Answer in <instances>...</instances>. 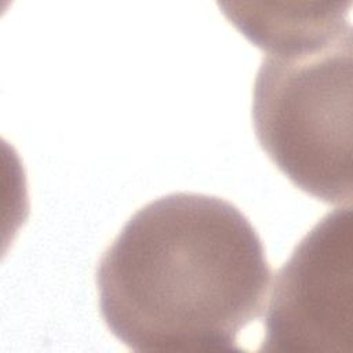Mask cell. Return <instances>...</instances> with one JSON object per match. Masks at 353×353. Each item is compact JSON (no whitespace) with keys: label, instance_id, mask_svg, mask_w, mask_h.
<instances>
[{"label":"cell","instance_id":"cell-1","mask_svg":"<svg viewBox=\"0 0 353 353\" xmlns=\"http://www.w3.org/2000/svg\"><path fill=\"white\" fill-rule=\"evenodd\" d=\"M270 266L255 228L222 197L179 192L139 208L95 270L101 316L135 352L239 350Z\"/></svg>","mask_w":353,"mask_h":353},{"label":"cell","instance_id":"cell-2","mask_svg":"<svg viewBox=\"0 0 353 353\" xmlns=\"http://www.w3.org/2000/svg\"><path fill=\"white\" fill-rule=\"evenodd\" d=\"M352 28L301 50L266 54L252 90L262 149L301 190L352 203Z\"/></svg>","mask_w":353,"mask_h":353},{"label":"cell","instance_id":"cell-3","mask_svg":"<svg viewBox=\"0 0 353 353\" xmlns=\"http://www.w3.org/2000/svg\"><path fill=\"white\" fill-rule=\"evenodd\" d=\"M352 204L325 214L274 274L261 352L353 353Z\"/></svg>","mask_w":353,"mask_h":353},{"label":"cell","instance_id":"cell-4","mask_svg":"<svg viewBox=\"0 0 353 353\" xmlns=\"http://www.w3.org/2000/svg\"><path fill=\"white\" fill-rule=\"evenodd\" d=\"M352 1H226L223 15L252 44L279 54L328 41L352 28Z\"/></svg>","mask_w":353,"mask_h":353}]
</instances>
